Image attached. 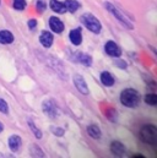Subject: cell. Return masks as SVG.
I'll return each instance as SVG.
<instances>
[{"label":"cell","instance_id":"obj_1","mask_svg":"<svg viewBox=\"0 0 157 158\" xmlns=\"http://www.w3.org/2000/svg\"><path fill=\"white\" fill-rule=\"evenodd\" d=\"M120 102L128 108H135L140 103V94L134 88H126L120 94Z\"/></svg>","mask_w":157,"mask_h":158},{"label":"cell","instance_id":"obj_2","mask_svg":"<svg viewBox=\"0 0 157 158\" xmlns=\"http://www.w3.org/2000/svg\"><path fill=\"white\" fill-rule=\"evenodd\" d=\"M140 139L142 142L151 145V146H156L157 143V129L154 125H145L141 127L140 130Z\"/></svg>","mask_w":157,"mask_h":158},{"label":"cell","instance_id":"obj_3","mask_svg":"<svg viewBox=\"0 0 157 158\" xmlns=\"http://www.w3.org/2000/svg\"><path fill=\"white\" fill-rule=\"evenodd\" d=\"M80 20H81V22L83 23V26H85L86 28H88L92 33L98 35V33L101 32V30H102V25H101L100 20H98L96 16H93L92 14L86 12V14H83V15L81 16Z\"/></svg>","mask_w":157,"mask_h":158},{"label":"cell","instance_id":"obj_4","mask_svg":"<svg viewBox=\"0 0 157 158\" xmlns=\"http://www.w3.org/2000/svg\"><path fill=\"white\" fill-rule=\"evenodd\" d=\"M104 6H106V9L109 11V12H112L113 15H114V17L117 19L118 21L123 25V26H125V27H128L129 30H134V25L126 19V16L124 15V14H121L120 12V10H118L116 6H113L111 2H104Z\"/></svg>","mask_w":157,"mask_h":158},{"label":"cell","instance_id":"obj_5","mask_svg":"<svg viewBox=\"0 0 157 158\" xmlns=\"http://www.w3.org/2000/svg\"><path fill=\"white\" fill-rule=\"evenodd\" d=\"M42 108H43V112L49 118H53V119L57 118V115H58V107H57V104H55L54 101H52V99L44 101L43 104H42Z\"/></svg>","mask_w":157,"mask_h":158},{"label":"cell","instance_id":"obj_6","mask_svg":"<svg viewBox=\"0 0 157 158\" xmlns=\"http://www.w3.org/2000/svg\"><path fill=\"white\" fill-rule=\"evenodd\" d=\"M104 50L108 55L111 56H114V58H119L121 55V50L120 48L118 47L117 43H114L113 40H108L106 44H104Z\"/></svg>","mask_w":157,"mask_h":158},{"label":"cell","instance_id":"obj_7","mask_svg":"<svg viewBox=\"0 0 157 158\" xmlns=\"http://www.w3.org/2000/svg\"><path fill=\"white\" fill-rule=\"evenodd\" d=\"M74 83H75V87L78 89V92H81L82 94H88V87L86 85L85 79L81 75H75L74 76Z\"/></svg>","mask_w":157,"mask_h":158},{"label":"cell","instance_id":"obj_8","mask_svg":"<svg viewBox=\"0 0 157 158\" xmlns=\"http://www.w3.org/2000/svg\"><path fill=\"white\" fill-rule=\"evenodd\" d=\"M49 27L55 33H62L64 31V23L58 17H54V16L49 19Z\"/></svg>","mask_w":157,"mask_h":158},{"label":"cell","instance_id":"obj_9","mask_svg":"<svg viewBox=\"0 0 157 158\" xmlns=\"http://www.w3.org/2000/svg\"><path fill=\"white\" fill-rule=\"evenodd\" d=\"M73 59H74V61L80 63L85 66H91L92 65V58L88 54H85V53H76L73 56Z\"/></svg>","mask_w":157,"mask_h":158},{"label":"cell","instance_id":"obj_10","mask_svg":"<svg viewBox=\"0 0 157 158\" xmlns=\"http://www.w3.org/2000/svg\"><path fill=\"white\" fill-rule=\"evenodd\" d=\"M21 143H22V141H21L20 136L12 135V136L9 137V147H10V150L12 152H17L20 150V147H21Z\"/></svg>","mask_w":157,"mask_h":158},{"label":"cell","instance_id":"obj_11","mask_svg":"<svg viewBox=\"0 0 157 158\" xmlns=\"http://www.w3.org/2000/svg\"><path fill=\"white\" fill-rule=\"evenodd\" d=\"M53 35L52 33H49L48 31H44V32H42V35H40V37H39V42L42 43V45L44 47V48H50L52 47V44H53Z\"/></svg>","mask_w":157,"mask_h":158},{"label":"cell","instance_id":"obj_12","mask_svg":"<svg viewBox=\"0 0 157 158\" xmlns=\"http://www.w3.org/2000/svg\"><path fill=\"white\" fill-rule=\"evenodd\" d=\"M111 151H112V153H113L114 156L120 157V156L124 155L125 147H124V145H123L121 142H119V141H113L112 145H111Z\"/></svg>","mask_w":157,"mask_h":158},{"label":"cell","instance_id":"obj_13","mask_svg":"<svg viewBox=\"0 0 157 158\" xmlns=\"http://www.w3.org/2000/svg\"><path fill=\"white\" fill-rule=\"evenodd\" d=\"M50 9L58 14H65L66 12V7H65L64 2H60L59 0H50Z\"/></svg>","mask_w":157,"mask_h":158},{"label":"cell","instance_id":"obj_14","mask_svg":"<svg viewBox=\"0 0 157 158\" xmlns=\"http://www.w3.org/2000/svg\"><path fill=\"white\" fill-rule=\"evenodd\" d=\"M70 40L74 45H80L82 43V33L80 28H75L70 32Z\"/></svg>","mask_w":157,"mask_h":158},{"label":"cell","instance_id":"obj_15","mask_svg":"<svg viewBox=\"0 0 157 158\" xmlns=\"http://www.w3.org/2000/svg\"><path fill=\"white\" fill-rule=\"evenodd\" d=\"M14 42V35L10 31H0V43L1 44H10Z\"/></svg>","mask_w":157,"mask_h":158},{"label":"cell","instance_id":"obj_16","mask_svg":"<svg viewBox=\"0 0 157 158\" xmlns=\"http://www.w3.org/2000/svg\"><path fill=\"white\" fill-rule=\"evenodd\" d=\"M101 81H102V83H103L104 86H107V87H111V86L114 85V77H113V75H112L111 73H108V71H104V73L101 74Z\"/></svg>","mask_w":157,"mask_h":158},{"label":"cell","instance_id":"obj_17","mask_svg":"<svg viewBox=\"0 0 157 158\" xmlns=\"http://www.w3.org/2000/svg\"><path fill=\"white\" fill-rule=\"evenodd\" d=\"M87 132L92 139H100L101 135H102V132H101V130L97 125H90L87 127Z\"/></svg>","mask_w":157,"mask_h":158},{"label":"cell","instance_id":"obj_18","mask_svg":"<svg viewBox=\"0 0 157 158\" xmlns=\"http://www.w3.org/2000/svg\"><path fill=\"white\" fill-rule=\"evenodd\" d=\"M64 5L66 7V11L69 10L70 12H75L80 7V2H78V0H65Z\"/></svg>","mask_w":157,"mask_h":158},{"label":"cell","instance_id":"obj_19","mask_svg":"<svg viewBox=\"0 0 157 158\" xmlns=\"http://www.w3.org/2000/svg\"><path fill=\"white\" fill-rule=\"evenodd\" d=\"M27 124H28V126H30V129L32 130V132L35 134V136L37 137V139H42V131L39 130L38 127L35 125V123L31 120V119H28L27 120Z\"/></svg>","mask_w":157,"mask_h":158},{"label":"cell","instance_id":"obj_20","mask_svg":"<svg viewBox=\"0 0 157 158\" xmlns=\"http://www.w3.org/2000/svg\"><path fill=\"white\" fill-rule=\"evenodd\" d=\"M47 9V1L45 0H37V4H36V10L38 11L39 14H43Z\"/></svg>","mask_w":157,"mask_h":158},{"label":"cell","instance_id":"obj_21","mask_svg":"<svg viewBox=\"0 0 157 158\" xmlns=\"http://www.w3.org/2000/svg\"><path fill=\"white\" fill-rule=\"evenodd\" d=\"M26 7V1L25 0H14V9L22 11Z\"/></svg>","mask_w":157,"mask_h":158},{"label":"cell","instance_id":"obj_22","mask_svg":"<svg viewBox=\"0 0 157 158\" xmlns=\"http://www.w3.org/2000/svg\"><path fill=\"white\" fill-rule=\"evenodd\" d=\"M145 102H146L147 104H150V106H156L157 96H156V94H154V93H151V94H147V96L145 97Z\"/></svg>","mask_w":157,"mask_h":158},{"label":"cell","instance_id":"obj_23","mask_svg":"<svg viewBox=\"0 0 157 158\" xmlns=\"http://www.w3.org/2000/svg\"><path fill=\"white\" fill-rule=\"evenodd\" d=\"M31 155H32L33 157H39V156H40V157H44V153L39 150V147H37L36 145L32 146V148H31Z\"/></svg>","mask_w":157,"mask_h":158},{"label":"cell","instance_id":"obj_24","mask_svg":"<svg viewBox=\"0 0 157 158\" xmlns=\"http://www.w3.org/2000/svg\"><path fill=\"white\" fill-rule=\"evenodd\" d=\"M0 112H1V113H4V114H7V113H9L7 103H6L2 98H0Z\"/></svg>","mask_w":157,"mask_h":158},{"label":"cell","instance_id":"obj_25","mask_svg":"<svg viewBox=\"0 0 157 158\" xmlns=\"http://www.w3.org/2000/svg\"><path fill=\"white\" fill-rule=\"evenodd\" d=\"M52 131L55 136H63L64 135V130L62 127H57V126H52Z\"/></svg>","mask_w":157,"mask_h":158},{"label":"cell","instance_id":"obj_26","mask_svg":"<svg viewBox=\"0 0 157 158\" xmlns=\"http://www.w3.org/2000/svg\"><path fill=\"white\" fill-rule=\"evenodd\" d=\"M27 25H28L30 30H35V27L37 26V21L32 19V20H30V21H28V23H27Z\"/></svg>","mask_w":157,"mask_h":158},{"label":"cell","instance_id":"obj_27","mask_svg":"<svg viewBox=\"0 0 157 158\" xmlns=\"http://www.w3.org/2000/svg\"><path fill=\"white\" fill-rule=\"evenodd\" d=\"M2 130H4V125H2V124H1V123H0V132H1V131H2Z\"/></svg>","mask_w":157,"mask_h":158}]
</instances>
